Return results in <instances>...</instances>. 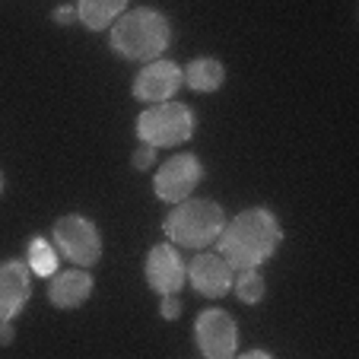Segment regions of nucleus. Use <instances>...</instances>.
Masks as SVG:
<instances>
[{
  "label": "nucleus",
  "instance_id": "11",
  "mask_svg": "<svg viewBox=\"0 0 359 359\" xmlns=\"http://www.w3.org/2000/svg\"><path fill=\"white\" fill-rule=\"evenodd\" d=\"M32 296V271L26 261L0 264V321H13Z\"/></svg>",
  "mask_w": 359,
  "mask_h": 359
},
{
  "label": "nucleus",
  "instance_id": "2",
  "mask_svg": "<svg viewBox=\"0 0 359 359\" xmlns=\"http://www.w3.org/2000/svg\"><path fill=\"white\" fill-rule=\"evenodd\" d=\"M109 32V45L124 61H156L172 45V22L156 7H134L124 10Z\"/></svg>",
  "mask_w": 359,
  "mask_h": 359
},
{
  "label": "nucleus",
  "instance_id": "17",
  "mask_svg": "<svg viewBox=\"0 0 359 359\" xmlns=\"http://www.w3.org/2000/svg\"><path fill=\"white\" fill-rule=\"evenodd\" d=\"M130 163H134V169H140V172L153 169V165H156V147H149V143H143V147L137 149L134 156H130Z\"/></svg>",
  "mask_w": 359,
  "mask_h": 359
},
{
  "label": "nucleus",
  "instance_id": "12",
  "mask_svg": "<svg viewBox=\"0 0 359 359\" xmlns=\"http://www.w3.org/2000/svg\"><path fill=\"white\" fill-rule=\"evenodd\" d=\"M95 290V280L89 267H70V271H57L48 277V299L55 302V309H80Z\"/></svg>",
  "mask_w": 359,
  "mask_h": 359
},
{
  "label": "nucleus",
  "instance_id": "10",
  "mask_svg": "<svg viewBox=\"0 0 359 359\" xmlns=\"http://www.w3.org/2000/svg\"><path fill=\"white\" fill-rule=\"evenodd\" d=\"M232 277H236V271L219 251L201 248V255L191 258L188 264V283L207 299H223L226 292H232Z\"/></svg>",
  "mask_w": 359,
  "mask_h": 359
},
{
  "label": "nucleus",
  "instance_id": "20",
  "mask_svg": "<svg viewBox=\"0 0 359 359\" xmlns=\"http://www.w3.org/2000/svg\"><path fill=\"white\" fill-rule=\"evenodd\" d=\"M13 337H16V327H13V321H0V346L13 344Z\"/></svg>",
  "mask_w": 359,
  "mask_h": 359
},
{
  "label": "nucleus",
  "instance_id": "8",
  "mask_svg": "<svg viewBox=\"0 0 359 359\" xmlns=\"http://www.w3.org/2000/svg\"><path fill=\"white\" fill-rule=\"evenodd\" d=\"M182 83H184L182 67L175 61H169V57H156V61L143 64V70L134 76V99L147 102V105H159V102L175 99Z\"/></svg>",
  "mask_w": 359,
  "mask_h": 359
},
{
  "label": "nucleus",
  "instance_id": "19",
  "mask_svg": "<svg viewBox=\"0 0 359 359\" xmlns=\"http://www.w3.org/2000/svg\"><path fill=\"white\" fill-rule=\"evenodd\" d=\"M51 16H55V22H61V26H70V22H76V7H74V4H67V7H57Z\"/></svg>",
  "mask_w": 359,
  "mask_h": 359
},
{
  "label": "nucleus",
  "instance_id": "3",
  "mask_svg": "<svg viewBox=\"0 0 359 359\" xmlns=\"http://www.w3.org/2000/svg\"><path fill=\"white\" fill-rule=\"evenodd\" d=\"M223 226L226 210L207 197H184L182 203H172V210L163 219V232L169 236V242L194 251L217 242Z\"/></svg>",
  "mask_w": 359,
  "mask_h": 359
},
{
  "label": "nucleus",
  "instance_id": "7",
  "mask_svg": "<svg viewBox=\"0 0 359 359\" xmlns=\"http://www.w3.org/2000/svg\"><path fill=\"white\" fill-rule=\"evenodd\" d=\"M194 340L201 356L232 359L238 353V325L226 309H203L194 321Z\"/></svg>",
  "mask_w": 359,
  "mask_h": 359
},
{
  "label": "nucleus",
  "instance_id": "16",
  "mask_svg": "<svg viewBox=\"0 0 359 359\" xmlns=\"http://www.w3.org/2000/svg\"><path fill=\"white\" fill-rule=\"evenodd\" d=\"M232 292L238 296V302L258 305L267 292V283L258 267H245V271H236V277H232Z\"/></svg>",
  "mask_w": 359,
  "mask_h": 359
},
{
  "label": "nucleus",
  "instance_id": "13",
  "mask_svg": "<svg viewBox=\"0 0 359 359\" xmlns=\"http://www.w3.org/2000/svg\"><path fill=\"white\" fill-rule=\"evenodd\" d=\"M74 7H76V22H83V29L102 32L128 10V0H76Z\"/></svg>",
  "mask_w": 359,
  "mask_h": 359
},
{
  "label": "nucleus",
  "instance_id": "15",
  "mask_svg": "<svg viewBox=\"0 0 359 359\" xmlns=\"http://www.w3.org/2000/svg\"><path fill=\"white\" fill-rule=\"evenodd\" d=\"M57 261H61V255H57V248L48 242L45 236L29 238L26 264H29V271H32L35 277H51V273H57Z\"/></svg>",
  "mask_w": 359,
  "mask_h": 359
},
{
  "label": "nucleus",
  "instance_id": "4",
  "mask_svg": "<svg viewBox=\"0 0 359 359\" xmlns=\"http://www.w3.org/2000/svg\"><path fill=\"white\" fill-rule=\"evenodd\" d=\"M197 130V118L194 111L184 105V102H159V105H149L137 115V130L140 143H149L156 149L165 147H182L194 137Z\"/></svg>",
  "mask_w": 359,
  "mask_h": 359
},
{
  "label": "nucleus",
  "instance_id": "22",
  "mask_svg": "<svg viewBox=\"0 0 359 359\" xmlns=\"http://www.w3.org/2000/svg\"><path fill=\"white\" fill-rule=\"evenodd\" d=\"M4 188H7V178H4V172H0V194H4Z\"/></svg>",
  "mask_w": 359,
  "mask_h": 359
},
{
  "label": "nucleus",
  "instance_id": "18",
  "mask_svg": "<svg viewBox=\"0 0 359 359\" xmlns=\"http://www.w3.org/2000/svg\"><path fill=\"white\" fill-rule=\"evenodd\" d=\"M159 312H163L165 321L182 318V299H178V292H169V296H163V305H159Z\"/></svg>",
  "mask_w": 359,
  "mask_h": 359
},
{
  "label": "nucleus",
  "instance_id": "21",
  "mask_svg": "<svg viewBox=\"0 0 359 359\" xmlns=\"http://www.w3.org/2000/svg\"><path fill=\"white\" fill-rule=\"evenodd\" d=\"M242 359H271V353L267 350H248V353H242Z\"/></svg>",
  "mask_w": 359,
  "mask_h": 359
},
{
  "label": "nucleus",
  "instance_id": "5",
  "mask_svg": "<svg viewBox=\"0 0 359 359\" xmlns=\"http://www.w3.org/2000/svg\"><path fill=\"white\" fill-rule=\"evenodd\" d=\"M55 248L61 258H67L76 267H95L102 258V236L99 226L89 217L67 213L55 223Z\"/></svg>",
  "mask_w": 359,
  "mask_h": 359
},
{
  "label": "nucleus",
  "instance_id": "14",
  "mask_svg": "<svg viewBox=\"0 0 359 359\" xmlns=\"http://www.w3.org/2000/svg\"><path fill=\"white\" fill-rule=\"evenodd\" d=\"M184 86L194 89V93H217L226 83V67L217 57H194V61L184 64Z\"/></svg>",
  "mask_w": 359,
  "mask_h": 359
},
{
  "label": "nucleus",
  "instance_id": "6",
  "mask_svg": "<svg viewBox=\"0 0 359 359\" xmlns=\"http://www.w3.org/2000/svg\"><path fill=\"white\" fill-rule=\"evenodd\" d=\"M201 182H203V163L194 153H178V156H169L156 169L153 194L172 207V203H182L184 197L194 194V188Z\"/></svg>",
  "mask_w": 359,
  "mask_h": 359
},
{
  "label": "nucleus",
  "instance_id": "1",
  "mask_svg": "<svg viewBox=\"0 0 359 359\" xmlns=\"http://www.w3.org/2000/svg\"><path fill=\"white\" fill-rule=\"evenodd\" d=\"M280 242H283V226H280L277 213L267 207H248L232 219H226L223 232L213 245L229 261L232 271H245V267H261L264 261H271Z\"/></svg>",
  "mask_w": 359,
  "mask_h": 359
},
{
  "label": "nucleus",
  "instance_id": "9",
  "mask_svg": "<svg viewBox=\"0 0 359 359\" xmlns=\"http://www.w3.org/2000/svg\"><path fill=\"white\" fill-rule=\"evenodd\" d=\"M147 286L159 296H169V292H182V286L188 283V264L182 261L178 248L172 242L153 245L147 255Z\"/></svg>",
  "mask_w": 359,
  "mask_h": 359
}]
</instances>
